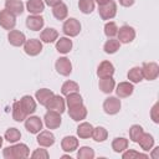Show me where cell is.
Wrapping results in <instances>:
<instances>
[{"mask_svg": "<svg viewBox=\"0 0 159 159\" xmlns=\"http://www.w3.org/2000/svg\"><path fill=\"white\" fill-rule=\"evenodd\" d=\"M29 155H30V149L24 143L6 147L2 150V157L5 159H24L27 158Z\"/></svg>", "mask_w": 159, "mask_h": 159, "instance_id": "1", "label": "cell"}, {"mask_svg": "<svg viewBox=\"0 0 159 159\" xmlns=\"http://www.w3.org/2000/svg\"><path fill=\"white\" fill-rule=\"evenodd\" d=\"M62 31L68 37H76L81 32V22L75 17H68L62 25Z\"/></svg>", "mask_w": 159, "mask_h": 159, "instance_id": "2", "label": "cell"}, {"mask_svg": "<svg viewBox=\"0 0 159 159\" xmlns=\"http://www.w3.org/2000/svg\"><path fill=\"white\" fill-rule=\"evenodd\" d=\"M140 68L143 78L147 81H154L159 76V65L157 62H144Z\"/></svg>", "mask_w": 159, "mask_h": 159, "instance_id": "3", "label": "cell"}, {"mask_svg": "<svg viewBox=\"0 0 159 159\" xmlns=\"http://www.w3.org/2000/svg\"><path fill=\"white\" fill-rule=\"evenodd\" d=\"M98 15L102 20H111L117 15V4L113 0H109V2L98 6Z\"/></svg>", "mask_w": 159, "mask_h": 159, "instance_id": "4", "label": "cell"}, {"mask_svg": "<svg viewBox=\"0 0 159 159\" xmlns=\"http://www.w3.org/2000/svg\"><path fill=\"white\" fill-rule=\"evenodd\" d=\"M45 107L47 111H55V112H58L60 114H62L66 108V101L60 94H53L50 98V101L45 104Z\"/></svg>", "mask_w": 159, "mask_h": 159, "instance_id": "5", "label": "cell"}, {"mask_svg": "<svg viewBox=\"0 0 159 159\" xmlns=\"http://www.w3.org/2000/svg\"><path fill=\"white\" fill-rule=\"evenodd\" d=\"M43 123H45L47 129H56L62 123L61 114L58 112H55V111H47L43 116Z\"/></svg>", "mask_w": 159, "mask_h": 159, "instance_id": "6", "label": "cell"}, {"mask_svg": "<svg viewBox=\"0 0 159 159\" xmlns=\"http://www.w3.org/2000/svg\"><path fill=\"white\" fill-rule=\"evenodd\" d=\"M120 107H122V104H120V99L118 97L109 96L103 102V111L109 116L117 114L120 111Z\"/></svg>", "mask_w": 159, "mask_h": 159, "instance_id": "7", "label": "cell"}, {"mask_svg": "<svg viewBox=\"0 0 159 159\" xmlns=\"http://www.w3.org/2000/svg\"><path fill=\"white\" fill-rule=\"evenodd\" d=\"M16 25V16L7 9L0 10V26L4 30H12Z\"/></svg>", "mask_w": 159, "mask_h": 159, "instance_id": "8", "label": "cell"}, {"mask_svg": "<svg viewBox=\"0 0 159 159\" xmlns=\"http://www.w3.org/2000/svg\"><path fill=\"white\" fill-rule=\"evenodd\" d=\"M117 36H118L117 40L120 43H129L135 39V30L129 25H123L122 27L118 29Z\"/></svg>", "mask_w": 159, "mask_h": 159, "instance_id": "9", "label": "cell"}, {"mask_svg": "<svg viewBox=\"0 0 159 159\" xmlns=\"http://www.w3.org/2000/svg\"><path fill=\"white\" fill-rule=\"evenodd\" d=\"M24 51L29 56H37L42 51V42L37 39L26 40L24 43Z\"/></svg>", "mask_w": 159, "mask_h": 159, "instance_id": "10", "label": "cell"}, {"mask_svg": "<svg viewBox=\"0 0 159 159\" xmlns=\"http://www.w3.org/2000/svg\"><path fill=\"white\" fill-rule=\"evenodd\" d=\"M42 125H43V123H42L41 118L37 116H30L25 119V128L31 134H37L39 132H41Z\"/></svg>", "mask_w": 159, "mask_h": 159, "instance_id": "11", "label": "cell"}, {"mask_svg": "<svg viewBox=\"0 0 159 159\" xmlns=\"http://www.w3.org/2000/svg\"><path fill=\"white\" fill-rule=\"evenodd\" d=\"M55 68L61 76H70L72 72V63L67 57H60L55 62Z\"/></svg>", "mask_w": 159, "mask_h": 159, "instance_id": "12", "label": "cell"}, {"mask_svg": "<svg viewBox=\"0 0 159 159\" xmlns=\"http://www.w3.org/2000/svg\"><path fill=\"white\" fill-rule=\"evenodd\" d=\"M37 134L39 135H37L36 140H37V144L40 147L48 148V147H52L55 144V140L56 139H55V135H53L52 132H50V130H41Z\"/></svg>", "mask_w": 159, "mask_h": 159, "instance_id": "13", "label": "cell"}, {"mask_svg": "<svg viewBox=\"0 0 159 159\" xmlns=\"http://www.w3.org/2000/svg\"><path fill=\"white\" fill-rule=\"evenodd\" d=\"M7 41H9L10 45H12L15 47H20V46H24V43L26 41V37H25L24 32L12 29L7 34Z\"/></svg>", "mask_w": 159, "mask_h": 159, "instance_id": "14", "label": "cell"}, {"mask_svg": "<svg viewBox=\"0 0 159 159\" xmlns=\"http://www.w3.org/2000/svg\"><path fill=\"white\" fill-rule=\"evenodd\" d=\"M43 25H45V20L41 15H29L26 17V27L32 31L42 30Z\"/></svg>", "mask_w": 159, "mask_h": 159, "instance_id": "15", "label": "cell"}, {"mask_svg": "<svg viewBox=\"0 0 159 159\" xmlns=\"http://www.w3.org/2000/svg\"><path fill=\"white\" fill-rule=\"evenodd\" d=\"M133 91H134L133 83L132 82H127V81L119 82L117 84V87H116V94H117L118 98H127V97L132 96Z\"/></svg>", "mask_w": 159, "mask_h": 159, "instance_id": "16", "label": "cell"}, {"mask_svg": "<svg viewBox=\"0 0 159 159\" xmlns=\"http://www.w3.org/2000/svg\"><path fill=\"white\" fill-rule=\"evenodd\" d=\"M114 75V66L109 61H102L97 67V76L99 78L103 77H113Z\"/></svg>", "mask_w": 159, "mask_h": 159, "instance_id": "17", "label": "cell"}, {"mask_svg": "<svg viewBox=\"0 0 159 159\" xmlns=\"http://www.w3.org/2000/svg\"><path fill=\"white\" fill-rule=\"evenodd\" d=\"M19 102H20V104H21L24 112H25L27 116L35 113V111H36V101H35L31 96H29V94L22 96Z\"/></svg>", "mask_w": 159, "mask_h": 159, "instance_id": "18", "label": "cell"}, {"mask_svg": "<svg viewBox=\"0 0 159 159\" xmlns=\"http://www.w3.org/2000/svg\"><path fill=\"white\" fill-rule=\"evenodd\" d=\"M68 116L75 122H81L87 117V108L83 104H80L73 108H68Z\"/></svg>", "mask_w": 159, "mask_h": 159, "instance_id": "19", "label": "cell"}, {"mask_svg": "<svg viewBox=\"0 0 159 159\" xmlns=\"http://www.w3.org/2000/svg\"><path fill=\"white\" fill-rule=\"evenodd\" d=\"M61 148L66 153H72L78 148V139L73 135H67L61 140Z\"/></svg>", "mask_w": 159, "mask_h": 159, "instance_id": "20", "label": "cell"}, {"mask_svg": "<svg viewBox=\"0 0 159 159\" xmlns=\"http://www.w3.org/2000/svg\"><path fill=\"white\" fill-rule=\"evenodd\" d=\"M58 39V32L53 27H47L40 32V41L45 43H52Z\"/></svg>", "mask_w": 159, "mask_h": 159, "instance_id": "21", "label": "cell"}, {"mask_svg": "<svg viewBox=\"0 0 159 159\" xmlns=\"http://www.w3.org/2000/svg\"><path fill=\"white\" fill-rule=\"evenodd\" d=\"M26 10L31 15H40L45 10V2L43 0H27Z\"/></svg>", "mask_w": 159, "mask_h": 159, "instance_id": "22", "label": "cell"}, {"mask_svg": "<svg viewBox=\"0 0 159 159\" xmlns=\"http://www.w3.org/2000/svg\"><path fill=\"white\" fill-rule=\"evenodd\" d=\"M5 9L17 16L24 12V4L21 0H5Z\"/></svg>", "mask_w": 159, "mask_h": 159, "instance_id": "23", "label": "cell"}, {"mask_svg": "<svg viewBox=\"0 0 159 159\" xmlns=\"http://www.w3.org/2000/svg\"><path fill=\"white\" fill-rule=\"evenodd\" d=\"M98 87H99V89L103 93L109 94L114 89V87H116V81L113 80V77H103V78H99Z\"/></svg>", "mask_w": 159, "mask_h": 159, "instance_id": "24", "label": "cell"}, {"mask_svg": "<svg viewBox=\"0 0 159 159\" xmlns=\"http://www.w3.org/2000/svg\"><path fill=\"white\" fill-rule=\"evenodd\" d=\"M56 50L60 53H68L72 50V40L70 37H60L56 40Z\"/></svg>", "mask_w": 159, "mask_h": 159, "instance_id": "25", "label": "cell"}, {"mask_svg": "<svg viewBox=\"0 0 159 159\" xmlns=\"http://www.w3.org/2000/svg\"><path fill=\"white\" fill-rule=\"evenodd\" d=\"M55 93L51 91V89H48V88H41V89H37L36 91V93H35V99L41 104V106H45L48 101H50V98L53 96Z\"/></svg>", "mask_w": 159, "mask_h": 159, "instance_id": "26", "label": "cell"}, {"mask_svg": "<svg viewBox=\"0 0 159 159\" xmlns=\"http://www.w3.org/2000/svg\"><path fill=\"white\" fill-rule=\"evenodd\" d=\"M92 132H93V125L88 122H82L78 127H77V135L81 139H88L92 137Z\"/></svg>", "mask_w": 159, "mask_h": 159, "instance_id": "27", "label": "cell"}, {"mask_svg": "<svg viewBox=\"0 0 159 159\" xmlns=\"http://www.w3.org/2000/svg\"><path fill=\"white\" fill-rule=\"evenodd\" d=\"M138 144L140 145V148L144 150V152H149L153 147H154V138L152 134L149 133H143L142 137L139 138L138 140Z\"/></svg>", "mask_w": 159, "mask_h": 159, "instance_id": "28", "label": "cell"}, {"mask_svg": "<svg viewBox=\"0 0 159 159\" xmlns=\"http://www.w3.org/2000/svg\"><path fill=\"white\" fill-rule=\"evenodd\" d=\"M26 118H27V114L24 112L20 102L15 101L12 103V119L16 122H24Z\"/></svg>", "mask_w": 159, "mask_h": 159, "instance_id": "29", "label": "cell"}, {"mask_svg": "<svg viewBox=\"0 0 159 159\" xmlns=\"http://www.w3.org/2000/svg\"><path fill=\"white\" fill-rule=\"evenodd\" d=\"M128 144H129V142H128V139L127 138H123V137H117V138H114L113 140H112V149H113V152H116V153H122V152H124L127 148H128Z\"/></svg>", "mask_w": 159, "mask_h": 159, "instance_id": "30", "label": "cell"}, {"mask_svg": "<svg viewBox=\"0 0 159 159\" xmlns=\"http://www.w3.org/2000/svg\"><path fill=\"white\" fill-rule=\"evenodd\" d=\"M52 14H53L55 19H57V20H65V19H67V15H68V7H67L66 4L60 2L58 5H56V6L52 7Z\"/></svg>", "mask_w": 159, "mask_h": 159, "instance_id": "31", "label": "cell"}, {"mask_svg": "<svg viewBox=\"0 0 159 159\" xmlns=\"http://www.w3.org/2000/svg\"><path fill=\"white\" fill-rule=\"evenodd\" d=\"M65 101H66V104L68 108H73V107H77L80 104H83V98L78 92H73V93L67 94Z\"/></svg>", "mask_w": 159, "mask_h": 159, "instance_id": "32", "label": "cell"}, {"mask_svg": "<svg viewBox=\"0 0 159 159\" xmlns=\"http://www.w3.org/2000/svg\"><path fill=\"white\" fill-rule=\"evenodd\" d=\"M127 77L129 80V82L132 83H139L143 81V75H142V68L135 66V67H132L128 73H127Z\"/></svg>", "mask_w": 159, "mask_h": 159, "instance_id": "33", "label": "cell"}, {"mask_svg": "<svg viewBox=\"0 0 159 159\" xmlns=\"http://www.w3.org/2000/svg\"><path fill=\"white\" fill-rule=\"evenodd\" d=\"M119 47H120V42L118 41V40H116V39H108L107 41H106V43H104V46H103V50H104V52L106 53H108V55H113V53H116L118 50H119Z\"/></svg>", "mask_w": 159, "mask_h": 159, "instance_id": "34", "label": "cell"}, {"mask_svg": "<svg viewBox=\"0 0 159 159\" xmlns=\"http://www.w3.org/2000/svg\"><path fill=\"white\" fill-rule=\"evenodd\" d=\"M78 91H80V84L77 82H75V81H66L61 86V93L63 96H67L70 93L78 92Z\"/></svg>", "mask_w": 159, "mask_h": 159, "instance_id": "35", "label": "cell"}, {"mask_svg": "<svg viewBox=\"0 0 159 159\" xmlns=\"http://www.w3.org/2000/svg\"><path fill=\"white\" fill-rule=\"evenodd\" d=\"M92 138H93L94 142L102 143L108 138V132H107V129L104 127H96V128H93Z\"/></svg>", "mask_w": 159, "mask_h": 159, "instance_id": "36", "label": "cell"}, {"mask_svg": "<svg viewBox=\"0 0 159 159\" xmlns=\"http://www.w3.org/2000/svg\"><path fill=\"white\" fill-rule=\"evenodd\" d=\"M144 133L143 130V127L139 125V124H133L130 128H129V139L133 142V143H138L139 138L142 137V134Z\"/></svg>", "mask_w": 159, "mask_h": 159, "instance_id": "37", "label": "cell"}, {"mask_svg": "<svg viewBox=\"0 0 159 159\" xmlns=\"http://www.w3.org/2000/svg\"><path fill=\"white\" fill-rule=\"evenodd\" d=\"M4 138H5V140H7L9 143H16L17 140H20L21 133H20V130H19L17 128H9V129H6Z\"/></svg>", "mask_w": 159, "mask_h": 159, "instance_id": "38", "label": "cell"}, {"mask_svg": "<svg viewBox=\"0 0 159 159\" xmlns=\"http://www.w3.org/2000/svg\"><path fill=\"white\" fill-rule=\"evenodd\" d=\"M78 9L82 14H91L94 10V0H80L78 1Z\"/></svg>", "mask_w": 159, "mask_h": 159, "instance_id": "39", "label": "cell"}, {"mask_svg": "<svg viewBox=\"0 0 159 159\" xmlns=\"http://www.w3.org/2000/svg\"><path fill=\"white\" fill-rule=\"evenodd\" d=\"M77 158L78 159H93L94 158V150L91 147H81L77 152Z\"/></svg>", "mask_w": 159, "mask_h": 159, "instance_id": "40", "label": "cell"}, {"mask_svg": "<svg viewBox=\"0 0 159 159\" xmlns=\"http://www.w3.org/2000/svg\"><path fill=\"white\" fill-rule=\"evenodd\" d=\"M117 32H118V26H117V24H116L114 21H108V22H106V25H104V35H106L108 39L114 37V36L117 35Z\"/></svg>", "mask_w": 159, "mask_h": 159, "instance_id": "41", "label": "cell"}, {"mask_svg": "<svg viewBox=\"0 0 159 159\" xmlns=\"http://www.w3.org/2000/svg\"><path fill=\"white\" fill-rule=\"evenodd\" d=\"M123 154H122V158L123 159H135V158H149V155H147V154H142V153H139V152H137V150H133V149H125L124 152H122Z\"/></svg>", "mask_w": 159, "mask_h": 159, "instance_id": "42", "label": "cell"}, {"mask_svg": "<svg viewBox=\"0 0 159 159\" xmlns=\"http://www.w3.org/2000/svg\"><path fill=\"white\" fill-rule=\"evenodd\" d=\"M48 157H50V154H48V152L46 149H43V147L39 148V149H35L32 152V154H31L32 159H47Z\"/></svg>", "mask_w": 159, "mask_h": 159, "instance_id": "43", "label": "cell"}, {"mask_svg": "<svg viewBox=\"0 0 159 159\" xmlns=\"http://www.w3.org/2000/svg\"><path fill=\"white\" fill-rule=\"evenodd\" d=\"M158 107H159V104L158 103H155L153 107H152V111H150V117H152V119H153V122L154 123H159V116H158Z\"/></svg>", "mask_w": 159, "mask_h": 159, "instance_id": "44", "label": "cell"}, {"mask_svg": "<svg viewBox=\"0 0 159 159\" xmlns=\"http://www.w3.org/2000/svg\"><path fill=\"white\" fill-rule=\"evenodd\" d=\"M135 0H119V4L124 7H130L132 5H134Z\"/></svg>", "mask_w": 159, "mask_h": 159, "instance_id": "45", "label": "cell"}, {"mask_svg": "<svg viewBox=\"0 0 159 159\" xmlns=\"http://www.w3.org/2000/svg\"><path fill=\"white\" fill-rule=\"evenodd\" d=\"M43 2H45L46 5H48V6L53 7V6L58 5L60 2H62V0H43Z\"/></svg>", "mask_w": 159, "mask_h": 159, "instance_id": "46", "label": "cell"}, {"mask_svg": "<svg viewBox=\"0 0 159 159\" xmlns=\"http://www.w3.org/2000/svg\"><path fill=\"white\" fill-rule=\"evenodd\" d=\"M94 2H97L98 6H102V5L107 4V2H109V0H94Z\"/></svg>", "mask_w": 159, "mask_h": 159, "instance_id": "47", "label": "cell"}, {"mask_svg": "<svg viewBox=\"0 0 159 159\" xmlns=\"http://www.w3.org/2000/svg\"><path fill=\"white\" fill-rule=\"evenodd\" d=\"M159 150V147H157V148H154V152H153V154H152V157L153 158H155L157 159V152Z\"/></svg>", "mask_w": 159, "mask_h": 159, "instance_id": "48", "label": "cell"}, {"mask_svg": "<svg viewBox=\"0 0 159 159\" xmlns=\"http://www.w3.org/2000/svg\"><path fill=\"white\" fill-rule=\"evenodd\" d=\"M2 142H4V139H2V137L0 135V148L2 147Z\"/></svg>", "mask_w": 159, "mask_h": 159, "instance_id": "49", "label": "cell"}, {"mask_svg": "<svg viewBox=\"0 0 159 159\" xmlns=\"http://www.w3.org/2000/svg\"><path fill=\"white\" fill-rule=\"evenodd\" d=\"M61 158H70V159H71V157H70V155H62Z\"/></svg>", "mask_w": 159, "mask_h": 159, "instance_id": "50", "label": "cell"}]
</instances>
